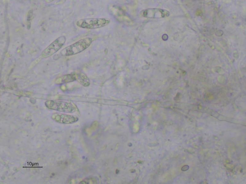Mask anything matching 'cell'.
I'll list each match as a JSON object with an SVG mask.
<instances>
[{
    "label": "cell",
    "instance_id": "cell-4",
    "mask_svg": "<svg viewBox=\"0 0 246 184\" xmlns=\"http://www.w3.org/2000/svg\"><path fill=\"white\" fill-rule=\"evenodd\" d=\"M66 40L64 36L57 38L43 51L41 55L42 57L47 58L56 52L65 44Z\"/></svg>",
    "mask_w": 246,
    "mask_h": 184
},
{
    "label": "cell",
    "instance_id": "cell-9",
    "mask_svg": "<svg viewBox=\"0 0 246 184\" xmlns=\"http://www.w3.org/2000/svg\"><path fill=\"white\" fill-rule=\"evenodd\" d=\"M32 10H30L29 11V13L28 14V17H27V20L29 21L30 20L31 17H32Z\"/></svg>",
    "mask_w": 246,
    "mask_h": 184
},
{
    "label": "cell",
    "instance_id": "cell-1",
    "mask_svg": "<svg viewBox=\"0 0 246 184\" xmlns=\"http://www.w3.org/2000/svg\"><path fill=\"white\" fill-rule=\"evenodd\" d=\"M92 39L89 37L81 39L63 49L60 52L63 56H69L80 53L87 49L91 44Z\"/></svg>",
    "mask_w": 246,
    "mask_h": 184
},
{
    "label": "cell",
    "instance_id": "cell-10",
    "mask_svg": "<svg viewBox=\"0 0 246 184\" xmlns=\"http://www.w3.org/2000/svg\"><path fill=\"white\" fill-rule=\"evenodd\" d=\"M189 168V167L188 165H184L182 168V170L183 171H186L188 170Z\"/></svg>",
    "mask_w": 246,
    "mask_h": 184
},
{
    "label": "cell",
    "instance_id": "cell-3",
    "mask_svg": "<svg viewBox=\"0 0 246 184\" xmlns=\"http://www.w3.org/2000/svg\"><path fill=\"white\" fill-rule=\"evenodd\" d=\"M45 105L49 109L65 113H73L76 109L72 104L61 101L48 100L45 102Z\"/></svg>",
    "mask_w": 246,
    "mask_h": 184
},
{
    "label": "cell",
    "instance_id": "cell-8",
    "mask_svg": "<svg viewBox=\"0 0 246 184\" xmlns=\"http://www.w3.org/2000/svg\"><path fill=\"white\" fill-rule=\"evenodd\" d=\"M76 80L74 73L64 75L57 78L56 80L55 83L58 85L69 83L73 82Z\"/></svg>",
    "mask_w": 246,
    "mask_h": 184
},
{
    "label": "cell",
    "instance_id": "cell-2",
    "mask_svg": "<svg viewBox=\"0 0 246 184\" xmlns=\"http://www.w3.org/2000/svg\"><path fill=\"white\" fill-rule=\"evenodd\" d=\"M110 22V20L107 18H88L78 21L76 25L81 28L92 29L103 27L109 24Z\"/></svg>",
    "mask_w": 246,
    "mask_h": 184
},
{
    "label": "cell",
    "instance_id": "cell-5",
    "mask_svg": "<svg viewBox=\"0 0 246 184\" xmlns=\"http://www.w3.org/2000/svg\"><path fill=\"white\" fill-rule=\"evenodd\" d=\"M51 118L55 122L64 124H71L77 122L79 118L75 115L55 113Z\"/></svg>",
    "mask_w": 246,
    "mask_h": 184
},
{
    "label": "cell",
    "instance_id": "cell-7",
    "mask_svg": "<svg viewBox=\"0 0 246 184\" xmlns=\"http://www.w3.org/2000/svg\"><path fill=\"white\" fill-rule=\"evenodd\" d=\"M76 81L85 87H88L90 84L89 79L87 75L82 72H77L74 73Z\"/></svg>",
    "mask_w": 246,
    "mask_h": 184
},
{
    "label": "cell",
    "instance_id": "cell-6",
    "mask_svg": "<svg viewBox=\"0 0 246 184\" xmlns=\"http://www.w3.org/2000/svg\"><path fill=\"white\" fill-rule=\"evenodd\" d=\"M144 14L145 16L150 18H161L168 16L169 13L160 9H150L145 11Z\"/></svg>",
    "mask_w": 246,
    "mask_h": 184
}]
</instances>
